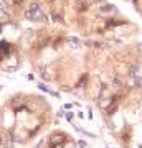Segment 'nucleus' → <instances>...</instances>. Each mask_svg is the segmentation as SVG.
<instances>
[{
  "instance_id": "f257e3e1",
  "label": "nucleus",
  "mask_w": 142,
  "mask_h": 148,
  "mask_svg": "<svg viewBox=\"0 0 142 148\" xmlns=\"http://www.w3.org/2000/svg\"><path fill=\"white\" fill-rule=\"evenodd\" d=\"M25 18L30 21H48V15L38 3H32L25 10Z\"/></svg>"
},
{
  "instance_id": "f03ea898",
  "label": "nucleus",
  "mask_w": 142,
  "mask_h": 148,
  "mask_svg": "<svg viewBox=\"0 0 142 148\" xmlns=\"http://www.w3.org/2000/svg\"><path fill=\"white\" fill-rule=\"evenodd\" d=\"M116 13V7L114 5H104L103 10H99V15H112Z\"/></svg>"
},
{
  "instance_id": "7ed1b4c3",
  "label": "nucleus",
  "mask_w": 142,
  "mask_h": 148,
  "mask_svg": "<svg viewBox=\"0 0 142 148\" xmlns=\"http://www.w3.org/2000/svg\"><path fill=\"white\" fill-rule=\"evenodd\" d=\"M107 27H121V25H126L124 20H114V18H107Z\"/></svg>"
},
{
  "instance_id": "20e7f679",
  "label": "nucleus",
  "mask_w": 142,
  "mask_h": 148,
  "mask_svg": "<svg viewBox=\"0 0 142 148\" xmlns=\"http://www.w3.org/2000/svg\"><path fill=\"white\" fill-rule=\"evenodd\" d=\"M68 45H69V48L78 49V48L81 46V41H79V40H76V38H68Z\"/></svg>"
},
{
  "instance_id": "39448f33",
  "label": "nucleus",
  "mask_w": 142,
  "mask_h": 148,
  "mask_svg": "<svg viewBox=\"0 0 142 148\" xmlns=\"http://www.w3.org/2000/svg\"><path fill=\"white\" fill-rule=\"evenodd\" d=\"M50 18H51L55 23H63V18H61V15H58L56 12H51V13H50Z\"/></svg>"
},
{
  "instance_id": "423d86ee",
  "label": "nucleus",
  "mask_w": 142,
  "mask_h": 148,
  "mask_svg": "<svg viewBox=\"0 0 142 148\" xmlns=\"http://www.w3.org/2000/svg\"><path fill=\"white\" fill-rule=\"evenodd\" d=\"M66 148H74V145L73 143H66Z\"/></svg>"
},
{
  "instance_id": "0eeeda50",
  "label": "nucleus",
  "mask_w": 142,
  "mask_h": 148,
  "mask_svg": "<svg viewBox=\"0 0 142 148\" xmlns=\"http://www.w3.org/2000/svg\"><path fill=\"white\" fill-rule=\"evenodd\" d=\"M21 2H23V0H13V3H17V5H18V3H21Z\"/></svg>"
}]
</instances>
